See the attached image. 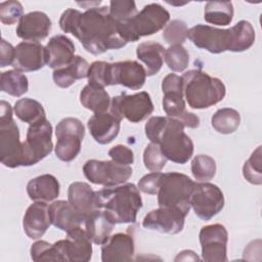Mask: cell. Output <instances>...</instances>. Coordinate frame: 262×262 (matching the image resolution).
I'll return each mask as SVG.
<instances>
[{
    "mask_svg": "<svg viewBox=\"0 0 262 262\" xmlns=\"http://www.w3.org/2000/svg\"><path fill=\"white\" fill-rule=\"evenodd\" d=\"M0 160L8 168H17L23 162L18 127L12 118V107L5 100L0 102Z\"/></svg>",
    "mask_w": 262,
    "mask_h": 262,
    "instance_id": "obj_7",
    "label": "cell"
},
{
    "mask_svg": "<svg viewBox=\"0 0 262 262\" xmlns=\"http://www.w3.org/2000/svg\"><path fill=\"white\" fill-rule=\"evenodd\" d=\"M92 241L85 228H75L67 232L63 239L68 262H87L92 257Z\"/></svg>",
    "mask_w": 262,
    "mask_h": 262,
    "instance_id": "obj_24",
    "label": "cell"
},
{
    "mask_svg": "<svg viewBox=\"0 0 262 262\" xmlns=\"http://www.w3.org/2000/svg\"><path fill=\"white\" fill-rule=\"evenodd\" d=\"M0 89L11 96L19 97L28 92L29 81L26 75L16 70L1 73Z\"/></svg>",
    "mask_w": 262,
    "mask_h": 262,
    "instance_id": "obj_33",
    "label": "cell"
},
{
    "mask_svg": "<svg viewBox=\"0 0 262 262\" xmlns=\"http://www.w3.org/2000/svg\"><path fill=\"white\" fill-rule=\"evenodd\" d=\"M88 84L104 88L111 85V62L96 60L88 70Z\"/></svg>",
    "mask_w": 262,
    "mask_h": 262,
    "instance_id": "obj_40",
    "label": "cell"
},
{
    "mask_svg": "<svg viewBox=\"0 0 262 262\" xmlns=\"http://www.w3.org/2000/svg\"><path fill=\"white\" fill-rule=\"evenodd\" d=\"M194 183L187 175L179 172L162 173L157 192L159 207L177 208L188 213Z\"/></svg>",
    "mask_w": 262,
    "mask_h": 262,
    "instance_id": "obj_6",
    "label": "cell"
},
{
    "mask_svg": "<svg viewBox=\"0 0 262 262\" xmlns=\"http://www.w3.org/2000/svg\"><path fill=\"white\" fill-rule=\"evenodd\" d=\"M59 27L62 32L75 36L86 51L94 55L127 44L106 6L90 7L83 13L78 9L68 8L60 15Z\"/></svg>",
    "mask_w": 262,
    "mask_h": 262,
    "instance_id": "obj_1",
    "label": "cell"
},
{
    "mask_svg": "<svg viewBox=\"0 0 262 262\" xmlns=\"http://www.w3.org/2000/svg\"><path fill=\"white\" fill-rule=\"evenodd\" d=\"M108 111L121 120L125 118L131 123H139L154 112V103L145 91L134 94L123 92L112 98Z\"/></svg>",
    "mask_w": 262,
    "mask_h": 262,
    "instance_id": "obj_11",
    "label": "cell"
},
{
    "mask_svg": "<svg viewBox=\"0 0 262 262\" xmlns=\"http://www.w3.org/2000/svg\"><path fill=\"white\" fill-rule=\"evenodd\" d=\"M164 60L173 72L184 71L189 62V54L182 45H171L165 50Z\"/></svg>",
    "mask_w": 262,
    "mask_h": 262,
    "instance_id": "obj_38",
    "label": "cell"
},
{
    "mask_svg": "<svg viewBox=\"0 0 262 262\" xmlns=\"http://www.w3.org/2000/svg\"><path fill=\"white\" fill-rule=\"evenodd\" d=\"M187 26L183 20L173 19L167 24L163 32V39L171 45H181L187 38Z\"/></svg>",
    "mask_w": 262,
    "mask_h": 262,
    "instance_id": "obj_42",
    "label": "cell"
},
{
    "mask_svg": "<svg viewBox=\"0 0 262 262\" xmlns=\"http://www.w3.org/2000/svg\"><path fill=\"white\" fill-rule=\"evenodd\" d=\"M50 224L49 205L45 202H35L28 207L24 215L23 227L30 238L38 239L42 237Z\"/></svg>",
    "mask_w": 262,
    "mask_h": 262,
    "instance_id": "obj_19",
    "label": "cell"
},
{
    "mask_svg": "<svg viewBox=\"0 0 262 262\" xmlns=\"http://www.w3.org/2000/svg\"><path fill=\"white\" fill-rule=\"evenodd\" d=\"M136 55L145 64L146 76H154L162 69L165 48L158 42L146 41L137 46Z\"/></svg>",
    "mask_w": 262,
    "mask_h": 262,
    "instance_id": "obj_30",
    "label": "cell"
},
{
    "mask_svg": "<svg viewBox=\"0 0 262 262\" xmlns=\"http://www.w3.org/2000/svg\"><path fill=\"white\" fill-rule=\"evenodd\" d=\"M241 115L231 107H223L218 110L211 119L212 127L221 134H231L239 126Z\"/></svg>",
    "mask_w": 262,
    "mask_h": 262,
    "instance_id": "obj_35",
    "label": "cell"
},
{
    "mask_svg": "<svg viewBox=\"0 0 262 262\" xmlns=\"http://www.w3.org/2000/svg\"><path fill=\"white\" fill-rule=\"evenodd\" d=\"M85 230L95 245H103L111 236L114 221L102 209H95L85 218Z\"/></svg>",
    "mask_w": 262,
    "mask_h": 262,
    "instance_id": "obj_25",
    "label": "cell"
},
{
    "mask_svg": "<svg viewBox=\"0 0 262 262\" xmlns=\"http://www.w3.org/2000/svg\"><path fill=\"white\" fill-rule=\"evenodd\" d=\"M233 5L230 1H209L205 5L204 18L216 26H227L233 18Z\"/></svg>",
    "mask_w": 262,
    "mask_h": 262,
    "instance_id": "obj_32",
    "label": "cell"
},
{
    "mask_svg": "<svg viewBox=\"0 0 262 262\" xmlns=\"http://www.w3.org/2000/svg\"><path fill=\"white\" fill-rule=\"evenodd\" d=\"M89 67V63L85 58L76 55L69 66L53 71V81L58 87L68 88L77 80L87 78Z\"/></svg>",
    "mask_w": 262,
    "mask_h": 262,
    "instance_id": "obj_29",
    "label": "cell"
},
{
    "mask_svg": "<svg viewBox=\"0 0 262 262\" xmlns=\"http://www.w3.org/2000/svg\"><path fill=\"white\" fill-rule=\"evenodd\" d=\"M30 253L33 261H64L56 242L49 244L46 241H38L32 245Z\"/></svg>",
    "mask_w": 262,
    "mask_h": 262,
    "instance_id": "obj_37",
    "label": "cell"
},
{
    "mask_svg": "<svg viewBox=\"0 0 262 262\" xmlns=\"http://www.w3.org/2000/svg\"><path fill=\"white\" fill-rule=\"evenodd\" d=\"M59 182L51 174H43L31 179L27 184V193L34 202H51L59 194Z\"/></svg>",
    "mask_w": 262,
    "mask_h": 262,
    "instance_id": "obj_26",
    "label": "cell"
},
{
    "mask_svg": "<svg viewBox=\"0 0 262 262\" xmlns=\"http://www.w3.org/2000/svg\"><path fill=\"white\" fill-rule=\"evenodd\" d=\"M56 145L55 155L63 162H71L77 158L85 136V127L82 122L73 117L62 119L55 127Z\"/></svg>",
    "mask_w": 262,
    "mask_h": 262,
    "instance_id": "obj_10",
    "label": "cell"
},
{
    "mask_svg": "<svg viewBox=\"0 0 262 262\" xmlns=\"http://www.w3.org/2000/svg\"><path fill=\"white\" fill-rule=\"evenodd\" d=\"M51 137L52 126L46 118L30 125L26 141L23 142L21 166H33L46 158L53 148Z\"/></svg>",
    "mask_w": 262,
    "mask_h": 262,
    "instance_id": "obj_8",
    "label": "cell"
},
{
    "mask_svg": "<svg viewBox=\"0 0 262 262\" xmlns=\"http://www.w3.org/2000/svg\"><path fill=\"white\" fill-rule=\"evenodd\" d=\"M134 239L129 233H116L102 245L101 260L111 261H131L134 256Z\"/></svg>",
    "mask_w": 262,
    "mask_h": 262,
    "instance_id": "obj_23",
    "label": "cell"
},
{
    "mask_svg": "<svg viewBox=\"0 0 262 262\" xmlns=\"http://www.w3.org/2000/svg\"><path fill=\"white\" fill-rule=\"evenodd\" d=\"M46 61V49L39 42L24 41L16 45L12 67L18 72H35L42 69Z\"/></svg>",
    "mask_w": 262,
    "mask_h": 262,
    "instance_id": "obj_17",
    "label": "cell"
},
{
    "mask_svg": "<svg viewBox=\"0 0 262 262\" xmlns=\"http://www.w3.org/2000/svg\"><path fill=\"white\" fill-rule=\"evenodd\" d=\"M144 131L149 141L158 144L165 157L173 163L183 165L192 157L193 142L177 119L168 116L151 117L145 123Z\"/></svg>",
    "mask_w": 262,
    "mask_h": 262,
    "instance_id": "obj_2",
    "label": "cell"
},
{
    "mask_svg": "<svg viewBox=\"0 0 262 262\" xmlns=\"http://www.w3.org/2000/svg\"><path fill=\"white\" fill-rule=\"evenodd\" d=\"M161 175V172H151L144 175L138 181V189L146 194H157Z\"/></svg>",
    "mask_w": 262,
    "mask_h": 262,
    "instance_id": "obj_46",
    "label": "cell"
},
{
    "mask_svg": "<svg viewBox=\"0 0 262 262\" xmlns=\"http://www.w3.org/2000/svg\"><path fill=\"white\" fill-rule=\"evenodd\" d=\"M95 206L102 209L115 224L134 223L142 199L135 184L123 183L95 191Z\"/></svg>",
    "mask_w": 262,
    "mask_h": 262,
    "instance_id": "obj_3",
    "label": "cell"
},
{
    "mask_svg": "<svg viewBox=\"0 0 262 262\" xmlns=\"http://www.w3.org/2000/svg\"><path fill=\"white\" fill-rule=\"evenodd\" d=\"M108 11L117 24H124L136 13V4L132 0H112Z\"/></svg>",
    "mask_w": 262,
    "mask_h": 262,
    "instance_id": "obj_41",
    "label": "cell"
},
{
    "mask_svg": "<svg viewBox=\"0 0 262 262\" xmlns=\"http://www.w3.org/2000/svg\"><path fill=\"white\" fill-rule=\"evenodd\" d=\"M51 20L42 11H31L24 14L16 27L18 38L28 42H38L45 39L51 30Z\"/></svg>",
    "mask_w": 262,
    "mask_h": 262,
    "instance_id": "obj_18",
    "label": "cell"
},
{
    "mask_svg": "<svg viewBox=\"0 0 262 262\" xmlns=\"http://www.w3.org/2000/svg\"><path fill=\"white\" fill-rule=\"evenodd\" d=\"M163 110L168 117L177 119L184 127L198 128L200 126V118L186 111L183 94L166 93L163 96Z\"/></svg>",
    "mask_w": 262,
    "mask_h": 262,
    "instance_id": "obj_27",
    "label": "cell"
},
{
    "mask_svg": "<svg viewBox=\"0 0 262 262\" xmlns=\"http://www.w3.org/2000/svg\"><path fill=\"white\" fill-rule=\"evenodd\" d=\"M221 189L210 182H195L190 196V207L195 215L205 221L212 219L224 207Z\"/></svg>",
    "mask_w": 262,
    "mask_h": 262,
    "instance_id": "obj_13",
    "label": "cell"
},
{
    "mask_svg": "<svg viewBox=\"0 0 262 262\" xmlns=\"http://www.w3.org/2000/svg\"><path fill=\"white\" fill-rule=\"evenodd\" d=\"M49 216L51 224L64 232L82 227L86 218L69 202L63 200L55 201L49 205Z\"/></svg>",
    "mask_w": 262,
    "mask_h": 262,
    "instance_id": "obj_22",
    "label": "cell"
},
{
    "mask_svg": "<svg viewBox=\"0 0 262 262\" xmlns=\"http://www.w3.org/2000/svg\"><path fill=\"white\" fill-rule=\"evenodd\" d=\"M111 97L104 88L87 84L80 92L81 104L94 114L105 113L111 106Z\"/></svg>",
    "mask_w": 262,
    "mask_h": 262,
    "instance_id": "obj_31",
    "label": "cell"
},
{
    "mask_svg": "<svg viewBox=\"0 0 262 262\" xmlns=\"http://www.w3.org/2000/svg\"><path fill=\"white\" fill-rule=\"evenodd\" d=\"M15 116L23 122L32 125L46 118L43 105L33 98H20L14 103Z\"/></svg>",
    "mask_w": 262,
    "mask_h": 262,
    "instance_id": "obj_34",
    "label": "cell"
},
{
    "mask_svg": "<svg viewBox=\"0 0 262 262\" xmlns=\"http://www.w3.org/2000/svg\"><path fill=\"white\" fill-rule=\"evenodd\" d=\"M68 202L85 217L96 209L95 191L86 182L76 181L70 184Z\"/></svg>",
    "mask_w": 262,
    "mask_h": 262,
    "instance_id": "obj_28",
    "label": "cell"
},
{
    "mask_svg": "<svg viewBox=\"0 0 262 262\" xmlns=\"http://www.w3.org/2000/svg\"><path fill=\"white\" fill-rule=\"evenodd\" d=\"M170 13L161 4L150 3L145 5L132 18L119 25L122 38L128 42H136L141 37L154 35L167 26Z\"/></svg>",
    "mask_w": 262,
    "mask_h": 262,
    "instance_id": "obj_5",
    "label": "cell"
},
{
    "mask_svg": "<svg viewBox=\"0 0 262 262\" xmlns=\"http://www.w3.org/2000/svg\"><path fill=\"white\" fill-rule=\"evenodd\" d=\"M168 159L156 143H148L143 151L144 167L151 172H160L167 164Z\"/></svg>",
    "mask_w": 262,
    "mask_h": 262,
    "instance_id": "obj_43",
    "label": "cell"
},
{
    "mask_svg": "<svg viewBox=\"0 0 262 262\" xmlns=\"http://www.w3.org/2000/svg\"><path fill=\"white\" fill-rule=\"evenodd\" d=\"M121 121V119L108 111L101 114H94L90 117L87 127L97 143L107 144L118 136Z\"/></svg>",
    "mask_w": 262,
    "mask_h": 262,
    "instance_id": "obj_20",
    "label": "cell"
},
{
    "mask_svg": "<svg viewBox=\"0 0 262 262\" xmlns=\"http://www.w3.org/2000/svg\"><path fill=\"white\" fill-rule=\"evenodd\" d=\"M163 94L166 93H179L183 94V83L182 77L175 74L167 75L162 81Z\"/></svg>",
    "mask_w": 262,
    "mask_h": 262,
    "instance_id": "obj_47",
    "label": "cell"
},
{
    "mask_svg": "<svg viewBox=\"0 0 262 262\" xmlns=\"http://www.w3.org/2000/svg\"><path fill=\"white\" fill-rule=\"evenodd\" d=\"M202 259L206 262H226L228 232L224 225L215 223L203 226L199 234Z\"/></svg>",
    "mask_w": 262,
    "mask_h": 262,
    "instance_id": "obj_14",
    "label": "cell"
},
{
    "mask_svg": "<svg viewBox=\"0 0 262 262\" xmlns=\"http://www.w3.org/2000/svg\"><path fill=\"white\" fill-rule=\"evenodd\" d=\"M23 5L18 1H4L0 4V20L4 25H13L23 17Z\"/></svg>",
    "mask_w": 262,
    "mask_h": 262,
    "instance_id": "obj_44",
    "label": "cell"
},
{
    "mask_svg": "<svg viewBox=\"0 0 262 262\" xmlns=\"http://www.w3.org/2000/svg\"><path fill=\"white\" fill-rule=\"evenodd\" d=\"M15 47H13L9 42L5 39L1 40V58H0V67L5 68L7 66H12L14 59Z\"/></svg>",
    "mask_w": 262,
    "mask_h": 262,
    "instance_id": "obj_48",
    "label": "cell"
},
{
    "mask_svg": "<svg viewBox=\"0 0 262 262\" xmlns=\"http://www.w3.org/2000/svg\"><path fill=\"white\" fill-rule=\"evenodd\" d=\"M234 27L217 29L199 24L190 28L187 38L199 48L218 54L224 51L234 52Z\"/></svg>",
    "mask_w": 262,
    "mask_h": 262,
    "instance_id": "obj_9",
    "label": "cell"
},
{
    "mask_svg": "<svg viewBox=\"0 0 262 262\" xmlns=\"http://www.w3.org/2000/svg\"><path fill=\"white\" fill-rule=\"evenodd\" d=\"M132 168L115 161L88 160L83 166L84 176L92 183L105 187L117 186L131 177Z\"/></svg>",
    "mask_w": 262,
    "mask_h": 262,
    "instance_id": "obj_12",
    "label": "cell"
},
{
    "mask_svg": "<svg viewBox=\"0 0 262 262\" xmlns=\"http://www.w3.org/2000/svg\"><path fill=\"white\" fill-rule=\"evenodd\" d=\"M110 158L122 165H131L134 162V154L131 148L123 144H117L108 150Z\"/></svg>",
    "mask_w": 262,
    "mask_h": 262,
    "instance_id": "obj_45",
    "label": "cell"
},
{
    "mask_svg": "<svg viewBox=\"0 0 262 262\" xmlns=\"http://www.w3.org/2000/svg\"><path fill=\"white\" fill-rule=\"evenodd\" d=\"M187 214V212L177 208L159 207L145 215L142 226L145 229L161 233L177 234L182 231Z\"/></svg>",
    "mask_w": 262,
    "mask_h": 262,
    "instance_id": "obj_15",
    "label": "cell"
},
{
    "mask_svg": "<svg viewBox=\"0 0 262 262\" xmlns=\"http://www.w3.org/2000/svg\"><path fill=\"white\" fill-rule=\"evenodd\" d=\"M183 95L191 108H208L220 102L225 94L224 83L201 70H190L182 75Z\"/></svg>",
    "mask_w": 262,
    "mask_h": 262,
    "instance_id": "obj_4",
    "label": "cell"
},
{
    "mask_svg": "<svg viewBox=\"0 0 262 262\" xmlns=\"http://www.w3.org/2000/svg\"><path fill=\"white\" fill-rule=\"evenodd\" d=\"M190 169L195 180L208 182L216 174V162L208 155H198L192 159Z\"/></svg>",
    "mask_w": 262,
    "mask_h": 262,
    "instance_id": "obj_36",
    "label": "cell"
},
{
    "mask_svg": "<svg viewBox=\"0 0 262 262\" xmlns=\"http://www.w3.org/2000/svg\"><path fill=\"white\" fill-rule=\"evenodd\" d=\"M45 49L47 66L53 70L69 66L76 56L73 41L61 34L51 37Z\"/></svg>",
    "mask_w": 262,
    "mask_h": 262,
    "instance_id": "obj_21",
    "label": "cell"
},
{
    "mask_svg": "<svg viewBox=\"0 0 262 262\" xmlns=\"http://www.w3.org/2000/svg\"><path fill=\"white\" fill-rule=\"evenodd\" d=\"M146 79L145 69L136 60L111 62V85H122L131 90L142 88Z\"/></svg>",
    "mask_w": 262,
    "mask_h": 262,
    "instance_id": "obj_16",
    "label": "cell"
},
{
    "mask_svg": "<svg viewBox=\"0 0 262 262\" xmlns=\"http://www.w3.org/2000/svg\"><path fill=\"white\" fill-rule=\"evenodd\" d=\"M261 163V146L259 145L243 166V175L248 182L255 185H260L262 183Z\"/></svg>",
    "mask_w": 262,
    "mask_h": 262,
    "instance_id": "obj_39",
    "label": "cell"
}]
</instances>
